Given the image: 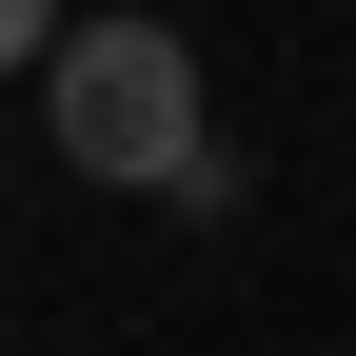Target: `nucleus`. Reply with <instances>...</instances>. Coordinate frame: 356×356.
<instances>
[{"instance_id":"nucleus-1","label":"nucleus","mask_w":356,"mask_h":356,"mask_svg":"<svg viewBox=\"0 0 356 356\" xmlns=\"http://www.w3.org/2000/svg\"><path fill=\"white\" fill-rule=\"evenodd\" d=\"M40 99H60L79 178H178L198 198V60H178V20H79L40 60Z\"/></svg>"},{"instance_id":"nucleus-2","label":"nucleus","mask_w":356,"mask_h":356,"mask_svg":"<svg viewBox=\"0 0 356 356\" xmlns=\"http://www.w3.org/2000/svg\"><path fill=\"white\" fill-rule=\"evenodd\" d=\"M60 40H79L60 0H0V60H60Z\"/></svg>"}]
</instances>
